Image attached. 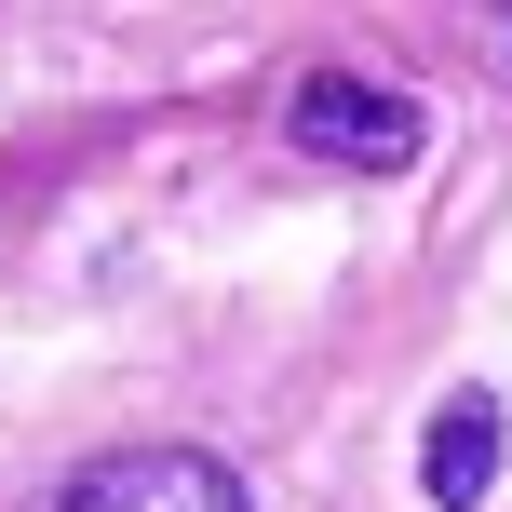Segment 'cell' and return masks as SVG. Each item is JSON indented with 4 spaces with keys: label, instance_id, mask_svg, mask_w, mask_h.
Wrapping results in <instances>:
<instances>
[{
    "label": "cell",
    "instance_id": "1",
    "mask_svg": "<svg viewBox=\"0 0 512 512\" xmlns=\"http://www.w3.org/2000/svg\"><path fill=\"white\" fill-rule=\"evenodd\" d=\"M27 512H243V472L203 445H108V459H68Z\"/></svg>",
    "mask_w": 512,
    "mask_h": 512
},
{
    "label": "cell",
    "instance_id": "2",
    "mask_svg": "<svg viewBox=\"0 0 512 512\" xmlns=\"http://www.w3.org/2000/svg\"><path fill=\"white\" fill-rule=\"evenodd\" d=\"M283 135H297L310 162H351V176H405L418 162V95H391V81H351V68H310L297 95H283Z\"/></svg>",
    "mask_w": 512,
    "mask_h": 512
},
{
    "label": "cell",
    "instance_id": "3",
    "mask_svg": "<svg viewBox=\"0 0 512 512\" xmlns=\"http://www.w3.org/2000/svg\"><path fill=\"white\" fill-rule=\"evenodd\" d=\"M486 486H499V405H486V391H445L432 432H418V499H432V512H472Z\"/></svg>",
    "mask_w": 512,
    "mask_h": 512
},
{
    "label": "cell",
    "instance_id": "4",
    "mask_svg": "<svg viewBox=\"0 0 512 512\" xmlns=\"http://www.w3.org/2000/svg\"><path fill=\"white\" fill-rule=\"evenodd\" d=\"M486 54H499V81H512V0H499V14H486Z\"/></svg>",
    "mask_w": 512,
    "mask_h": 512
}]
</instances>
